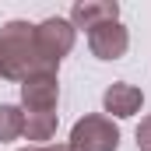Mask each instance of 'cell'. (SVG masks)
<instances>
[{"instance_id": "6da1fadb", "label": "cell", "mask_w": 151, "mask_h": 151, "mask_svg": "<svg viewBox=\"0 0 151 151\" xmlns=\"http://www.w3.org/2000/svg\"><path fill=\"white\" fill-rule=\"evenodd\" d=\"M56 70V63H49L42 56L35 42V25L28 21H7L0 28V77L4 81H28L35 74Z\"/></svg>"}, {"instance_id": "7a4b0ae2", "label": "cell", "mask_w": 151, "mask_h": 151, "mask_svg": "<svg viewBox=\"0 0 151 151\" xmlns=\"http://www.w3.org/2000/svg\"><path fill=\"white\" fill-rule=\"evenodd\" d=\"M116 148H119V127L102 113L81 116L67 141V151H116Z\"/></svg>"}, {"instance_id": "3957f363", "label": "cell", "mask_w": 151, "mask_h": 151, "mask_svg": "<svg viewBox=\"0 0 151 151\" xmlns=\"http://www.w3.org/2000/svg\"><path fill=\"white\" fill-rule=\"evenodd\" d=\"M56 102H60L56 70H46V74L21 81V113L25 116H56Z\"/></svg>"}, {"instance_id": "277c9868", "label": "cell", "mask_w": 151, "mask_h": 151, "mask_svg": "<svg viewBox=\"0 0 151 151\" xmlns=\"http://www.w3.org/2000/svg\"><path fill=\"white\" fill-rule=\"evenodd\" d=\"M74 25L67 21V18H46V21H39L35 25V42L39 49H42V56L49 60V63H56L60 67V60L74 49Z\"/></svg>"}, {"instance_id": "5b68a950", "label": "cell", "mask_w": 151, "mask_h": 151, "mask_svg": "<svg viewBox=\"0 0 151 151\" xmlns=\"http://www.w3.org/2000/svg\"><path fill=\"white\" fill-rule=\"evenodd\" d=\"M88 49H91L95 60H119L130 49V32L119 21H106V25L88 32Z\"/></svg>"}, {"instance_id": "8992f818", "label": "cell", "mask_w": 151, "mask_h": 151, "mask_svg": "<svg viewBox=\"0 0 151 151\" xmlns=\"http://www.w3.org/2000/svg\"><path fill=\"white\" fill-rule=\"evenodd\" d=\"M67 21L74 25V32L77 28L91 32V28H99L106 21H119V4L116 0H77L74 7H70V18Z\"/></svg>"}, {"instance_id": "52a82bcc", "label": "cell", "mask_w": 151, "mask_h": 151, "mask_svg": "<svg viewBox=\"0 0 151 151\" xmlns=\"http://www.w3.org/2000/svg\"><path fill=\"white\" fill-rule=\"evenodd\" d=\"M102 106H106V113H113V116H119V119H127V116H134L141 106H144V91H141L137 84L116 81V84H109V88H106Z\"/></svg>"}, {"instance_id": "ba28073f", "label": "cell", "mask_w": 151, "mask_h": 151, "mask_svg": "<svg viewBox=\"0 0 151 151\" xmlns=\"http://www.w3.org/2000/svg\"><path fill=\"white\" fill-rule=\"evenodd\" d=\"M18 137H25V113L18 106L0 102V144H11Z\"/></svg>"}, {"instance_id": "9c48e42d", "label": "cell", "mask_w": 151, "mask_h": 151, "mask_svg": "<svg viewBox=\"0 0 151 151\" xmlns=\"http://www.w3.org/2000/svg\"><path fill=\"white\" fill-rule=\"evenodd\" d=\"M137 148H141V151H151V116H144L141 127H137Z\"/></svg>"}, {"instance_id": "30bf717a", "label": "cell", "mask_w": 151, "mask_h": 151, "mask_svg": "<svg viewBox=\"0 0 151 151\" xmlns=\"http://www.w3.org/2000/svg\"><path fill=\"white\" fill-rule=\"evenodd\" d=\"M21 151H67L63 144H32V148H21Z\"/></svg>"}]
</instances>
